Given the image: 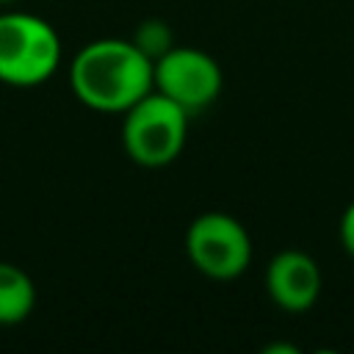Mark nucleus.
Segmentation results:
<instances>
[{
  "label": "nucleus",
  "mask_w": 354,
  "mask_h": 354,
  "mask_svg": "<svg viewBox=\"0 0 354 354\" xmlns=\"http://www.w3.org/2000/svg\"><path fill=\"white\" fill-rule=\"evenodd\" d=\"M155 64L130 39H97L83 44L69 64L75 97L97 113H124L152 91Z\"/></svg>",
  "instance_id": "nucleus-1"
},
{
  "label": "nucleus",
  "mask_w": 354,
  "mask_h": 354,
  "mask_svg": "<svg viewBox=\"0 0 354 354\" xmlns=\"http://www.w3.org/2000/svg\"><path fill=\"white\" fill-rule=\"evenodd\" d=\"M58 30L30 11H0V83L33 88L61 66Z\"/></svg>",
  "instance_id": "nucleus-2"
},
{
  "label": "nucleus",
  "mask_w": 354,
  "mask_h": 354,
  "mask_svg": "<svg viewBox=\"0 0 354 354\" xmlns=\"http://www.w3.org/2000/svg\"><path fill=\"white\" fill-rule=\"evenodd\" d=\"M188 119L191 113L185 108L152 88L122 113L124 155L144 169L174 163L188 138Z\"/></svg>",
  "instance_id": "nucleus-3"
},
{
  "label": "nucleus",
  "mask_w": 354,
  "mask_h": 354,
  "mask_svg": "<svg viewBox=\"0 0 354 354\" xmlns=\"http://www.w3.org/2000/svg\"><path fill=\"white\" fill-rule=\"evenodd\" d=\"M185 254L207 279H235L252 263V238L246 227L221 210L199 213L185 230Z\"/></svg>",
  "instance_id": "nucleus-4"
},
{
  "label": "nucleus",
  "mask_w": 354,
  "mask_h": 354,
  "mask_svg": "<svg viewBox=\"0 0 354 354\" xmlns=\"http://www.w3.org/2000/svg\"><path fill=\"white\" fill-rule=\"evenodd\" d=\"M221 86H224V75L218 61L199 47L174 44L166 55L155 61L152 88L174 100L191 116L213 105L221 94Z\"/></svg>",
  "instance_id": "nucleus-5"
},
{
  "label": "nucleus",
  "mask_w": 354,
  "mask_h": 354,
  "mask_svg": "<svg viewBox=\"0 0 354 354\" xmlns=\"http://www.w3.org/2000/svg\"><path fill=\"white\" fill-rule=\"evenodd\" d=\"M324 288L318 263L301 249H282L266 266V293L285 313H307Z\"/></svg>",
  "instance_id": "nucleus-6"
},
{
  "label": "nucleus",
  "mask_w": 354,
  "mask_h": 354,
  "mask_svg": "<svg viewBox=\"0 0 354 354\" xmlns=\"http://www.w3.org/2000/svg\"><path fill=\"white\" fill-rule=\"evenodd\" d=\"M36 307V285L25 268L0 260V326L22 324Z\"/></svg>",
  "instance_id": "nucleus-7"
},
{
  "label": "nucleus",
  "mask_w": 354,
  "mask_h": 354,
  "mask_svg": "<svg viewBox=\"0 0 354 354\" xmlns=\"http://www.w3.org/2000/svg\"><path fill=\"white\" fill-rule=\"evenodd\" d=\"M130 41L155 64L160 55H166L174 47V33H171V28L163 19H144L136 28V33H133Z\"/></svg>",
  "instance_id": "nucleus-8"
},
{
  "label": "nucleus",
  "mask_w": 354,
  "mask_h": 354,
  "mask_svg": "<svg viewBox=\"0 0 354 354\" xmlns=\"http://www.w3.org/2000/svg\"><path fill=\"white\" fill-rule=\"evenodd\" d=\"M337 235H340V246L354 257V199L346 205V210H343V216H340Z\"/></svg>",
  "instance_id": "nucleus-9"
},
{
  "label": "nucleus",
  "mask_w": 354,
  "mask_h": 354,
  "mask_svg": "<svg viewBox=\"0 0 354 354\" xmlns=\"http://www.w3.org/2000/svg\"><path fill=\"white\" fill-rule=\"evenodd\" d=\"M17 0H0V6H14Z\"/></svg>",
  "instance_id": "nucleus-10"
}]
</instances>
